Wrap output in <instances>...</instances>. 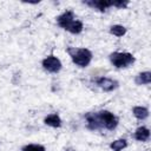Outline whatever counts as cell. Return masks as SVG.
Returning a JSON list of instances; mask_svg holds the SVG:
<instances>
[{"instance_id": "6da1fadb", "label": "cell", "mask_w": 151, "mask_h": 151, "mask_svg": "<svg viewBox=\"0 0 151 151\" xmlns=\"http://www.w3.org/2000/svg\"><path fill=\"white\" fill-rule=\"evenodd\" d=\"M67 52L71 55L72 61L76 65L80 66V67H86L90 64V61L92 60V53L87 48H72V47H68Z\"/></svg>"}, {"instance_id": "7a4b0ae2", "label": "cell", "mask_w": 151, "mask_h": 151, "mask_svg": "<svg viewBox=\"0 0 151 151\" xmlns=\"http://www.w3.org/2000/svg\"><path fill=\"white\" fill-rule=\"evenodd\" d=\"M110 60L111 63L118 67V68H122V67H127L129 65L133 64L134 63V57L131 54V53H122V52H113L110 54Z\"/></svg>"}, {"instance_id": "3957f363", "label": "cell", "mask_w": 151, "mask_h": 151, "mask_svg": "<svg viewBox=\"0 0 151 151\" xmlns=\"http://www.w3.org/2000/svg\"><path fill=\"white\" fill-rule=\"evenodd\" d=\"M97 117H98V119H99V122L101 124V127L104 126L107 130H113L118 125L117 117L113 113L109 112V111H105V110L104 111H99V112H97Z\"/></svg>"}, {"instance_id": "277c9868", "label": "cell", "mask_w": 151, "mask_h": 151, "mask_svg": "<svg viewBox=\"0 0 151 151\" xmlns=\"http://www.w3.org/2000/svg\"><path fill=\"white\" fill-rule=\"evenodd\" d=\"M42 67L48 71V72H52V73H57L60 71L61 68V63L60 60L54 57V55H48L46 57L44 60H42Z\"/></svg>"}, {"instance_id": "5b68a950", "label": "cell", "mask_w": 151, "mask_h": 151, "mask_svg": "<svg viewBox=\"0 0 151 151\" xmlns=\"http://www.w3.org/2000/svg\"><path fill=\"white\" fill-rule=\"evenodd\" d=\"M73 19H74L73 12H71V11H66L65 13H63L61 15H59V17H58L57 22H58V25H59L60 27H63V28L67 29V28H68V26L72 24Z\"/></svg>"}, {"instance_id": "8992f818", "label": "cell", "mask_w": 151, "mask_h": 151, "mask_svg": "<svg viewBox=\"0 0 151 151\" xmlns=\"http://www.w3.org/2000/svg\"><path fill=\"white\" fill-rule=\"evenodd\" d=\"M97 85L103 88L104 91H112L114 90L117 86H118V83L113 79H110V78H99L97 79Z\"/></svg>"}, {"instance_id": "52a82bcc", "label": "cell", "mask_w": 151, "mask_h": 151, "mask_svg": "<svg viewBox=\"0 0 151 151\" xmlns=\"http://www.w3.org/2000/svg\"><path fill=\"white\" fill-rule=\"evenodd\" d=\"M85 4L86 5H88V6H91V7H93V8H97L98 11H100V12H104L106 8H109V7H111L112 5H111V1H105V0H92V1H85Z\"/></svg>"}, {"instance_id": "ba28073f", "label": "cell", "mask_w": 151, "mask_h": 151, "mask_svg": "<svg viewBox=\"0 0 151 151\" xmlns=\"http://www.w3.org/2000/svg\"><path fill=\"white\" fill-rule=\"evenodd\" d=\"M86 120H87V127L91 130H98L101 127V124L97 117V113H88L86 114Z\"/></svg>"}, {"instance_id": "9c48e42d", "label": "cell", "mask_w": 151, "mask_h": 151, "mask_svg": "<svg viewBox=\"0 0 151 151\" xmlns=\"http://www.w3.org/2000/svg\"><path fill=\"white\" fill-rule=\"evenodd\" d=\"M134 138L139 142H146L150 138V131L145 126H140L134 132Z\"/></svg>"}, {"instance_id": "30bf717a", "label": "cell", "mask_w": 151, "mask_h": 151, "mask_svg": "<svg viewBox=\"0 0 151 151\" xmlns=\"http://www.w3.org/2000/svg\"><path fill=\"white\" fill-rule=\"evenodd\" d=\"M44 122H45L46 125H50V126H52V127H59V126L61 125V119H60V117H59L58 114H55V113L47 116Z\"/></svg>"}, {"instance_id": "8fae6325", "label": "cell", "mask_w": 151, "mask_h": 151, "mask_svg": "<svg viewBox=\"0 0 151 151\" xmlns=\"http://www.w3.org/2000/svg\"><path fill=\"white\" fill-rule=\"evenodd\" d=\"M137 85H145L151 83V73L150 72H142L139 73L134 79Z\"/></svg>"}, {"instance_id": "7c38bea8", "label": "cell", "mask_w": 151, "mask_h": 151, "mask_svg": "<svg viewBox=\"0 0 151 151\" xmlns=\"http://www.w3.org/2000/svg\"><path fill=\"white\" fill-rule=\"evenodd\" d=\"M133 116L137 119L143 120V119L149 117V110L146 107H143V106H136V107H133Z\"/></svg>"}, {"instance_id": "4fadbf2b", "label": "cell", "mask_w": 151, "mask_h": 151, "mask_svg": "<svg viewBox=\"0 0 151 151\" xmlns=\"http://www.w3.org/2000/svg\"><path fill=\"white\" fill-rule=\"evenodd\" d=\"M67 31H70L73 34H79L83 31V22L81 21H78V20H73L72 24L68 26Z\"/></svg>"}, {"instance_id": "5bb4252c", "label": "cell", "mask_w": 151, "mask_h": 151, "mask_svg": "<svg viewBox=\"0 0 151 151\" xmlns=\"http://www.w3.org/2000/svg\"><path fill=\"white\" fill-rule=\"evenodd\" d=\"M110 32L116 37H123L126 33V28L122 25H113V26H111Z\"/></svg>"}, {"instance_id": "9a60e30c", "label": "cell", "mask_w": 151, "mask_h": 151, "mask_svg": "<svg viewBox=\"0 0 151 151\" xmlns=\"http://www.w3.org/2000/svg\"><path fill=\"white\" fill-rule=\"evenodd\" d=\"M126 146H127V143H126L125 139H117V140H114V142H112V143L110 144V147H111L112 150H114V151L123 150V149L126 147Z\"/></svg>"}, {"instance_id": "2e32d148", "label": "cell", "mask_w": 151, "mask_h": 151, "mask_svg": "<svg viewBox=\"0 0 151 151\" xmlns=\"http://www.w3.org/2000/svg\"><path fill=\"white\" fill-rule=\"evenodd\" d=\"M22 151H46L45 147L42 145H38V144H28L25 145L22 147Z\"/></svg>"}, {"instance_id": "e0dca14e", "label": "cell", "mask_w": 151, "mask_h": 151, "mask_svg": "<svg viewBox=\"0 0 151 151\" xmlns=\"http://www.w3.org/2000/svg\"><path fill=\"white\" fill-rule=\"evenodd\" d=\"M111 5L112 6H116L118 8H124L129 5V1H123V0H119V1H111Z\"/></svg>"}, {"instance_id": "ac0fdd59", "label": "cell", "mask_w": 151, "mask_h": 151, "mask_svg": "<svg viewBox=\"0 0 151 151\" xmlns=\"http://www.w3.org/2000/svg\"><path fill=\"white\" fill-rule=\"evenodd\" d=\"M65 151H76V150H73V149H66Z\"/></svg>"}]
</instances>
